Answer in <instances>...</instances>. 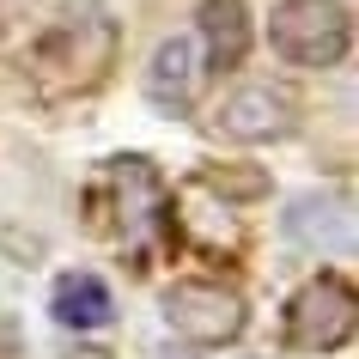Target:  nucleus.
Listing matches in <instances>:
<instances>
[{
  "instance_id": "obj_2",
  "label": "nucleus",
  "mask_w": 359,
  "mask_h": 359,
  "mask_svg": "<svg viewBox=\"0 0 359 359\" xmlns=\"http://www.w3.org/2000/svg\"><path fill=\"white\" fill-rule=\"evenodd\" d=\"M359 329V292L341 274H311L286 299V347L292 353H335Z\"/></svg>"
},
{
  "instance_id": "obj_9",
  "label": "nucleus",
  "mask_w": 359,
  "mask_h": 359,
  "mask_svg": "<svg viewBox=\"0 0 359 359\" xmlns=\"http://www.w3.org/2000/svg\"><path fill=\"white\" fill-rule=\"evenodd\" d=\"M201 67H244L250 55V13L244 0H208L201 6Z\"/></svg>"
},
{
  "instance_id": "obj_13",
  "label": "nucleus",
  "mask_w": 359,
  "mask_h": 359,
  "mask_svg": "<svg viewBox=\"0 0 359 359\" xmlns=\"http://www.w3.org/2000/svg\"><path fill=\"white\" fill-rule=\"evenodd\" d=\"M250 359H262V353H250Z\"/></svg>"
},
{
  "instance_id": "obj_12",
  "label": "nucleus",
  "mask_w": 359,
  "mask_h": 359,
  "mask_svg": "<svg viewBox=\"0 0 359 359\" xmlns=\"http://www.w3.org/2000/svg\"><path fill=\"white\" fill-rule=\"evenodd\" d=\"M67 359H110V353H104V347H74Z\"/></svg>"
},
{
  "instance_id": "obj_5",
  "label": "nucleus",
  "mask_w": 359,
  "mask_h": 359,
  "mask_svg": "<svg viewBox=\"0 0 359 359\" xmlns=\"http://www.w3.org/2000/svg\"><path fill=\"white\" fill-rule=\"evenodd\" d=\"M280 231H286V244L311 250V256H347L353 250V201L341 189L292 195L280 213Z\"/></svg>"
},
{
  "instance_id": "obj_6",
  "label": "nucleus",
  "mask_w": 359,
  "mask_h": 359,
  "mask_svg": "<svg viewBox=\"0 0 359 359\" xmlns=\"http://www.w3.org/2000/svg\"><path fill=\"white\" fill-rule=\"evenodd\" d=\"M299 122V104L280 86H238V92L219 104V134L226 140H244V147H268V140H286Z\"/></svg>"
},
{
  "instance_id": "obj_3",
  "label": "nucleus",
  "mask_w": 359,
  "mask_h": 359,
  "mask_svg": "<svg viewBox=\"0 0 359 359\" xmlns=\"http://www.w3.org/2000/svg\"><path fill=\"white\" fill-rule=\"evenodd\" d=\"M165 323L177 341L189 347H226V341L244 335V299L231 286H213V280H177L165 292Z\"/></svg>"
},
{
  "instance_id": "obj_7",
  "label": "nucleus",
  "mask_w": 359,
  "mask_h": 359,
  "mask_svg": "<svg viewBox=\"0 0 359 359\" xmlns=\"http://www.w3.org/2000/svg\"><path fill=\"white\" fill-rule=\"evenodd\" d=\"M201 79H208V67H201V49H195V37H165L158 49H152L147 61V104L165 116H189L195 97H201Z\"/></svg>"
},
{
  "instance_id": "obj_4",
  "label": "nucleus",
  "mask_w": 359,
  "mask_h": 359,
  "mask_svg": "<svg viewBox=\"0 0 359 359\" xmlns=\"http://www.w3.org/2000/svg\"><path fill=\"white\" fill-rule=\"evenodd\" d=\"M104 25H110L104 13H61V19L43 31V43H37V74L67 79V86H92V79L110 67V55H116V43H92V49H86V37H97Z\"/></svg>"
},
{
  "instance_id": "obj_10",
  "label": "nucleus",
  "mask_w": 359,
  "mask_h": 359,
  "mask_svg": "<svg viewBox=\"0 0 359 359\" xmlns=\"http://www.w3.org/2000/svg\"><path fill=\"white\" fill-rule=\"evenodd\" d=\"M208 183H213L219 195H262V189H268L262 177H226V170H208Z\"/></svg>"
},
{
  "instance_id": "obj_11",
  "label": "nucleus",
  "mask_w": 359,
  "mask_h": 359,
  "mask_svg": "<svg viewBox=\"0 0 359 359\" xmlns=\"http://www.w3.org/2000/svg\"><path fill=\"white\" fill-rule=\"evenodd\" d=\"M152 359H208V353H201V347H189V341H177V335H170V341H158V347H152Z\"/></svg>"
},
{
  "instance_id": "obj_1",
  "label": "nucleus",
  "mask_w": 359,
  "mask_h": 359,
  "mask_svg": "<svg viewBox=\"0 0 359 359\" xmlns=\"http://www.w3.org/2000/svg\"><path fill=\"white\" fill-rule=\"evenodd\" d=\"M268 43L292 67H341L353 49V13L347 0H280L268 19Z\"/></svg>"
},
{
  "instance_id": "obj_8",
  "label": "nucleus",
  "mask_w": 359,
  "mask_h": 359,
  "mask_svg": "<svg viewBox=\"0 0 359 359\" xmlns=\"http://www.w3.org/2000/svg\"><path fill=\"white\" fill-rule=\"evenodd\" d=\"M49 311H55L61 329L92 335V329H104V323L116 317V299H110V286L97 280V274L74 268V274H61V280H55V292H49Z\"/></svg>"
}]
</instances>
